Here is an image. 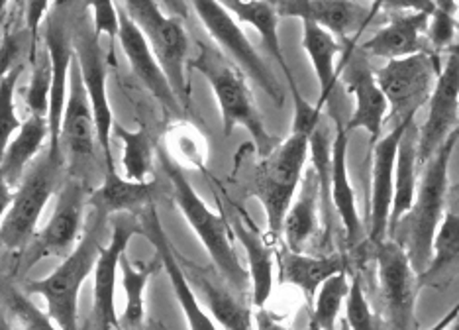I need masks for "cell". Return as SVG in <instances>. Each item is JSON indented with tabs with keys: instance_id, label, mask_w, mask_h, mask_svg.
<instances>
[{
	"instance_id": "4dcf8cb0",
	"label": "cell",
	"mask_w": 459,
	"mask_h": 330,
	"mask_svg": "<svg viewBox=\"0 0 459 330\" xmlns=\"http://www.w3.org/2000/svg\"><path fill=\"white\" fill-rule=\"evenodd\" d=\"M302 49L307 51L320 85V97L316 105L325 109V105L332 97L333 85H336L338 81L336 57L340 56L342 46L336 38L326 32V30H322L320 26L312 22H302Z\"/></svg>"
},
{
	"instance_id": "8992f818",
	"label": "cell",
	"mask_w": 459,
	"mask_h": 330,
	"mask_svg": "<svg viewBox=\"0 0 459 330\" xmlns=\"http://www.w3.org/2000/svg\"><path fill=\"white\" fill-rule=\"evenodd\" d=\"M65 156L41 152L16 185L13 203L0 224V246L22 254L36 236L39 216L64 183Z\"/></svg>"
},
{
	"instance_id": "f907efd6",
	"label": "cell",
	"mask_w": 459,
	"mask_h": 330,
	"mask_svg": "<svg viewBox=\"0 0 459 330\" xmlns=\"http://www.w3.org/2000/svg\"><path fill=\"white\" fill-rule=\"evenodd\" d=\"M0 330H16L13 326V323H10V318H8V315H6L3 307H0Z\"/></svg>"
},
{
	"instance_id": "11a10c76",
	"label": "cell",
	"mask_w": 459,
	"mask_h": 330,
	"mask_svg": "<svg viewBox=\"0 0 459 330\" xmlns=\"http://www.w3.org/2000/svg\"><path fill=\"white\" fill-rule=\"evenodd\" d=\"M446 330H459V325H457V321H454L450 326H447Z\"/></svg>"
},
{
	"instance_id": "b9f144b4",
	"label": "cell",
	"mask_w": 459,
	"mask_h": 330,
	"mask_svg": "<svg viewBox=\"0 0 459 330\" xmlns=\"http://www.w3.org/2000/svg\"><path fill=\"white\" fill-rule=\"evenodd\" d=\"M457 3H436L434 13L428 22V44L434 56H440L442 51L450 49L455 44V28H457Z\"/></svg>"
},
{
	"instance_id": "ab89813d",
	"label": "cell",
	"mask_w": 459,
	"mask_h": 330,
	"mask_svg": "<svg viewBox=\"0 0 459 330\" xmlns=\"http://www.w3.org/2000/svg\"><path fill=\"white\" fill-rule=\"evenodd\" d=\"M24 65L18 64L8 74L0 79V161H3L4 150L8 146L10 138L14 136V132L22 126V120L16 115L14 107V92H16V82L22 75Z\"/></svg>"
},
{
	"instance_id": "484cf974",
	"label": "cell",
	"mask_w": 459,
	"mask_h": 330,
	"mask_svg": "<svg viewBox=\"0 0 459 330\" xmlns=\"http://www.w3.org/2000/svg\"><path fill=\"white\" fill-rule=\"evenodd\" d=\"M348 134L343 126L336 122L332 142V181H330V197L333 213H338L343 232H346V244L350 248L356 246L361 239V219L358 214L356 193L350 183L348 175Z\"/></svg>"
},
{
	"instance_id": "f546056e",
	"label": "cell",
	"mask_w": 459,
	"mask_h": 330,
	"mask_svg": "<svg viewBox=\"0 0 459 330\" xmlns=\"http://www.w3.org/2000/svg\"><path fill=\"white\" fill-rule=\"evenodd\" d=\"M48 138L49 132L46 118L28 117L22 122L16 138L8 142L3 161H0V173H3V178L6 179L10 187H16L20 183L24 171L28 169V165L39 156V152L44 148Z\"/></svg>"
},
{
	"instance_id": "83f0119b",
	"label": "cell",
	"mask_w": 459,
	"mask_h": 330,
	"mask_svg": "<svg viewBox=\"0 0 459 330\" xmlns=\"http://www.w3.org/2000/svg\"><path fill=\"white\" fill-rule=\"evenodd\" d=\"M320 229L318 219V181L315 169L308 168L302 173L295 199L285 214L281 234L285 236V248L290 252H305L307 242Z\"/></svg>"
},
{
	"instance_id": "7dc6e473",
	"label": "cell",
	"mask_w": 459,
	"mask_h": 330,
	"mask_svg": "<svg viewBox=\"0 0 459 330\" xmlns=\"http://www.w3.org/2000/svg\"><path fill=\"white\" fill-rule=\"evenodd\" d=\"M252 323H254V330H290L285 325H281L265 307L255 308V313L252 315Z\"/></svg>"
},
{
	"instance_id": "277c9868",
	"label": "cell",
	"mask_w": 459,
	"mask_h": 330,
	"mask_svg": "<svg viewBox=\"0 0 459 330\" xmlns=\"http://www.w3.org/2000/svg\"><path fill=\"white\" fill-rule=\"evenodd\" d=\"M108 221L107 216L91 211L82 236L64 262L44 280L26 282L24 285L26 293L44 297L46 315L59 330H79V295L87 277L95 270Z\"/></svg>"
},
{
	"instance_id": "816d5d0a",
	"label": "cell",
	"mask_w": 459,
	"mask_h": 330,
	"mask_svg": "<svg viewBox=\"0 0 459 330\" xmlns=\"http://www.w3.org/2000/svg\"><path fill=\"white\" fill-rule=\"evenodd\" d=\"M6 8H8L6 0H0V24H3V18H4V14H6Z\"/></svg>"
},
{
	"instance_id": "603a6c76",
	"label": "cell",
	"mask_w": 459,
	"mask_h": 330,
	"mask_svg": "<svg viewBox=\"0 0 459 330\" xmlns=\"http://www.w3.org/2000/svg\"><path fill=\"white\" fill-rule=\"evenodd\" d=\"M432 13L430 10H412V13L394 14L391 22L365 41L361 49L365 54L385 57L387 61L426 54L428 48L424 46L422 34H426Z\"/></svg>"
},
{
	"instance_id": "2e32d148",
	"label": "cell",
	"mask_w": 459,
	"mask_h": 330,
	"mask_svg": "<svg viewBox=\"0 0 459 330\" xmlns=\"http://www.w3.org/2000/svg\"><path fill=\"white\" fill-rule=\"evenodd\" d=\"M44 48L51 64V89H49V109H48V150L51 153L64 156L59 146V130L69 89V71L73 64V36L67 28L65 18L59 13L51 14L46 22Z\"/></svg>"
},
{
	"instance_id": "ba28073f",
	"label": "cell",
	"mask_w": 459,
	"mask_h": 330,
	"mask_svg": "<svg viewBox=\"0 0 459 330\" xmlns=\"http://www.w3.org/2000/svg\"><path fill=\"white\" fill-rule=\"evenodd\" d=\"M373 260L379 270L385 330H416L420 283L404 248L394 240H383L373 246Z\"/></svg>"
},
{
	"instance_id": "60d3db41",
	"label": "cell",
	"mask_w": 459,
	"mask_h": 330,
	"mask_svg": "<svg viewBox=\"0 0 459 330\" xmlns=\"http://www.w3.org/2000/svg\"><path fill=\"white\" fill-rule=\"evenodd\" d=\"M49 89H51V64L46 48L38 51L32 64V79L26 89V107L30 117H39L48 120L49 109Z\"/></svg>"
},
{
	"instance_id": "30bf717a",
	"label": "cell",
	"mask_w": 459,
	"mask_h": 330,
	"mask_svg": "<svg viewBox=\"0 0 459 330\" xmlns=\"http://www.w3.org/2000/svg\"><path fill=\"white\" fill-rule=\"evenodd\" d=\"M191 6L195 8L196 16L201 18L206 32L232 57L234 65L239 71H244L247 77H252L259 89H264L265 95L273 99L277 107L283 105V87L279 85L275 75L271 74L265 61L259 57L257 49L252 46V41L247 39L244 30L239 28L236 20L230 16L228 10L221 3H216V0H195Z\"/></svg>"
},
{
	"instance_id": "681fc988",
	"label": "cell",
	"mask_w": 459,
	"mask_h": 330,
	"mask_svg": "<svg viewBox=\"0 0 459 330\" xmlns=\"http://www.w3.org/2000/svg\"><path fill=\"white\" fill-rule=\"evenodd\" d=\"M457 313H459V307L455 305V307H452L450 313H446V317H442L440 321H437L434 326H430L428 330H446L454 321H457Z\"/></svg>"
},
{
	"instance_id": "5bb4252c",
	"label": "cell",
	"mask_w": 459,
	"mask_h": 330,
	"mask_svg": "<svg viewBox=\"0 0 459 330\" xmlns=\"http://www.w3.org/2000/svg\"><path fill=\"white\" fill-rule=\"evenodd\" d=\"M135 234H140V222L135 214H117L112 221V236L107 246L100 248L95 270V297H92V313L99 330H118V315L114 291H117V274L122 256Z\"/></svg>"
},
{
	"instance_id": "7c38bea8",
	"label": "cell",
	"mask_w": 459,
	"mask_h": 330,
	"mask_svg": "<svg viewBox=\"0 0 459 330\" xmlns=\"http://www.w3.org/2000/svg\"><path fill=\"white\" fill-rule=\"evenodd\" d=\"M73 54H75V61L79 65V74L82 87H85L92 120H95L97 130V143L102 152L104 168H114L112 158V124L114 115L108 100L107 91V59H104L100 41L95 36V32L89 28L77 30V34L73 36Z\"/></svg>"
},
{
	"instance_id": "e575fe53",
	"label": "cell",
	"mask_w": 459,
	"mask_h": 330,
	"mask_svg": "<svg viewBox=\"0 0 459 330\" xmlns=\"http://www.w3.org/2000/svg\"><path fill=\"white\" fill-rule=\"evenodd\" d=\"M161 267V262L155 257L152 264H134L126 254L120 260L122 285L126 293L124 313L118 317V330H142L145 325V285L150 283L152 275Z\"/></svg>"
},
{
	"instance_id": "f5cc1de1",
	"label": "cell",
	"mask_w": 459,
	"mask_h": 330,
	"mask_svg": "<svg viewBox=\"0 0 459 330\" xmlns=\"http://www.w3.org/2000/svg\"><path fill=\"white\" fill-rule=\"evenodd\" d=\"M336 330H350V326H348V323H346V318H342L340 325L336 326Z\"/></svg>"
},
{
	"instance_id": "52a82bcc",
	"label": "cell",
	"mask_w": 459,
	"mask_h": 330,
	"mask_svg": "<svg viewBox=\"0 0 459 330\" xmlns=\"http://www.w3.org/2000/svg\"><path fill=\"white\" fill-rule=\"evenodd\" d=\"M122 8L140 28L152 54L161 67L163 75L169 82L173 95L186 109L191 100L189 81H186V61H189V38L183 28L181 18L165 16L160 4L153 0H128Z\"/></svg>"
},
{
	"instance_id": "44dd1931",
	"label": "cell",
	"mask_w": 459,
	"mask_h": 330,
	"mask_svg": "<svg viewBox=\"0 0 459 330\" xmlns=\"http://www.w3.org/2000/svg\"><path fill=\"white\" fill-rule=\"evenodd\" d=\"M230 229H232L236 239L242 242L247 256L246 270L249 275V289H252V305L255 308H262L269 301L271 291H273L275 248L265 240V236L259 232L252 216L239 204H234Z\"/></svg>"
},
{
	"instance_id": "7bdbcfd3",
	"label": "cell",
	"mask_w": 459,
	"mask_h": 330,
	"mask_svg": "<svg viewBox=\"0 0 459 330\" xmlns=\"http://www.w3.org/2000/svg\"><path fill=\"white\" fill-rule=\"evenodd\" d=\"M346 323L350 330H385L383 318L373 313V308L365 297L361 275H353L350 283V293L346 297Z\"/></svg>"
},
{
	"instance_id": "8fae6325",
	"label": "cell",
	"mask_w": 459,
	"mask_h": 330,
	"mask_svg": "<svg viewBox=\"0 0 459 330\" xmlns=\"http://www.w3.org/2000/svg\"><path fill=\"white\" fill-rule=\"evenodd\" d=\"M440 69V56H434L432 51L387 61L375 74V81L389 102L391 117L414 118L430 99Z\"/></svg>"
},
{
	"instance_id": "4316f807",
	"label": "cell",
	"mask_w": 459,
	"mask_h": 330,
	"mask_svg": "<svg viewBox=\"0 0 459 330\" xmlns=\"http://www.w3.org/2000/svg\"><path fill=\"white\" fill-rule=\"evenodd\" d=\"M155 193H158L155 181H128L117 173V168H112L104 169L102 185L89 195L87 206L107 219L117 214H134L143 206L153 204Z\"/></svg>"
},
{
	"instance_id": "7a4b0ae2",
	"label": "cell",
	"mask_w": 459,
	"mask_h": 330,
	"mask_svg": "<svg viewBox=\"0 0 459 330\" xmlns=\"http://www.w3.org/2000/svg\"><path fill=\"white\" fill-rule=\"evenodd\" d=\"M158 160L171 183L177 206L181 209L193 232L201 239L208 256L212 257L216 272L239 297H246L249 293V275L236 254L232 229H230L224 213H214L208 209L201 195L193 189L189 179L185 178L181 165H177L163 150L158 152Z\"/></svg>"
},
{
	"instance_id": "5b68a950",
	"label": "cell",
	"mask_w": 459,
	"mask_h": 330,
	"mask_svg": "<svg viewBox=\"0 0 459 330\" xmlns=\"http://www.w3.org/2000/svg\"><path fill=\"white\" fill-rule=\"evenodd\" d=\"M189 67L198 71L212 87L218 109H221L222 132L226 138L232 136L236 126H244L249 136L254 138L255 150L262 158L279 146V140L271 136L265 128L242 71L232 61H228L221 49L198 39V56L189 61Z\"/></svg>"
},
{
	"instance_id": "3957f363",
	"label": "cell",
	"mask_w": 459,
	"mask_h": 330,
	"mask_svg": "<svg viewBox=\"0 0 459 330\" xmlns=\"http://www.w3.org/2000/svg\"><path fill=\"white\" fill-rule=\"evenodd\" d=\"M457 136V130L452 132L434 156L422 165V178L416 185L414 203L409 214L396 226V230L404 226V242L399 244L404 248L412 270L419 275L430 262L434 234L442 222L447 199H450V178H447V173H450V161L454 158Z\"/></svg>"
},
{
	"instance_id": "c3c4849f",
	"label": "cell",
	"mask_w": 459,
	"mask_h": 330,
	"mask_svg": "<svg viewBox=\"0 0 459 330\" xmlns=\"http://www.w3.org/2000/svg\"><path fill=\"white\" fill-rule=\"evenodd\" d=\"M13 187H10L6 179L3 178V173H0V224H3L4 214L10 209V203H13Z\"/></svg>"
},
{
	"instance_id": "d4e9b609",
	"label": "cell",
	"mask_w": 459,
	"mask_h": 330,
	"mask_svg": "<svg viewBox=\"0 0 459 330\" xmlns=\"http://www.w3.org/2000/svg\"><path fill=\"white\" fill-rule=\"evenodd\" d=\"M277 262L281 283L300 289L308 305L315 301L316 291L328 277L348 272V257L343 254L308 256L305 252L297 254L283 248V250L277 252Z\"/></svg>"
},
{
	"instance_id": "836d02e7",
	"label": "cell",
	"mask_w": 459,
	"mask_h": 330,
	"mask_svg": "<svg viewBox=\"0 0 459 330\" xmlns=\"http://www.w3.org/2000/svg\"><path fill=\"white\" fill-rule=\"evenodd\" d=\"M226 10H230L239 22H246L254 26L259 36H262L264 44L271 56L275 57L281 71H283L285 77H293L287 61L283 57V51H281V41H279V16L273 3H265V0H226L221 3Z\"/></svg>"
},
{
	"instance_id": "ffe728a7",
	"label": "cell",
	"mask_w": 459,
	"mask_h": 330,
	"mask_svg": "<svg viewBox=\"0 0 459 330\" xmlns=\"http://www.w3.org/2000/svg\"><path fill=\"white\" fill-rule=\"evenodd\" d=\"M117 6H118V22H120L118 41L122 46L124 56L128 57V64L135 74V77L142 81V85L148 89L167 110L173 112L177 117L183 115L185 109L173 95L169 82H167L161 67L158 65V61H155L148 41H145L143 34L140 32V28L132 22V18L126 14V10L122 8V4H117Z\"/></svg>"
},
{
	"instance_id": "9c48e42d",
	"label": "cell",
	"mask_w": 459,
	"mask_h": 330,
	"mask_svg": "<svg viewBox=\"0 0 459 330\" xmlns=\"http://www.w3.org/2000/svg\"><path fill=\"white\" fill-rule=\"evenodd\" d=\"M87 199L89 191L82 179L69 178L61 183L54 214H51L44 229L36 232L26 250L20 254L24 272L32 270L44 257H65L71 254L79 242L82 226H85Z\"/></svg>"
},
{
	"instance_id": "cb8c5ba5",
	"label": "cell",
	"mask_w": 459,
	"mask_h": 330,
	"mask_svg": "<svg viewBox=\"0 0 459 330\" xmlns=\"http://www.w3.org/2000/svg\"><path fill=\"white\" fill-rule=\"evenodd\" d=\"M277 16L300 18L326 30L336 39H346L363 22V10L346 0H279Z\"/></svg>"
},
{
	"instance_id": "db71d44e",
	"label": "cell",
	"mask_w": 459,
	"mask_h": 330,
	"mask_svg": "<svg viewBox=\"0 0 459 330\" xmlns=\"http://www.w3.org/2000/svg\"><path fill=\"white\" fill-rule=\"evenodd\" d=\"M308 330H320V326H318L316 323L310 321V323H308Z\"/></svg>"
},
{
	"instance_id": "d590c367",
	"label": "cell",
	"mask_w": 459,
	"mask_h": 330,
	"mask_svg": "<svg viewBox=\"0 0 459 330\" xmlns=\"http://www.w3.org/2000/svg\"><path fill=\"white\" fill-rule=\"evenodd\" d=\"M112 134L122 142V168L124 179L145 183L148 175L153 171V143L145 126L138 130H126L118 122L112 124Z\"/></svg>"
},
{
	"instance_id": "f6af8a7d",
	"label": "cell",
	"mask_w": 459,
	"mask_h": 330,
	"mask_svg": "<svg viewBox=\"0 0 459 330\" xmlns=\"http://www.w3.org/2000/svg\"><path fill=\"white\" fill-rule=\"evenodd\" d=\"M51 3H46V0H34V3H26L24 4V14H26V28L30 32V61L34 64V59L38 56V32H39V24L41 20L46 18L48 8Z\"/></svg>"
},
{
	"instance_id": "d6986e66",
	"label": "cell",
	"mask_w": 459,
	"mask_h": 330,
	"mask_svg": "<svg viewBox=\"0 0 459 330\" xmlns=\"http://www.w3.org/2000/svg\"><path fill=\"white\" fill-rule=\"evenodd\" d=\"M59 146H61V152L65 148L71 161L91 160L92 153H95V148L99 146L95 120H92L91 105H89L85 87H82L75 57H73L71 71H69V89H67L64 118H61Z\"/></svg>"
},
{
	"instance_id": "ee69618b",
	"label": "cell",
	"mask_w": 459,
	"mask_h": 330,
	"mask_svg": "<svg viewBox=\"0 0 459 330\" xmlns=\"http://www.w3.org/2000/svg\"><path fill=\"white\" fill-rule=\"evenodd\" d=\"M91 13H92V32L97 38L100 34H107L110 38V44L118 38V6L110 3V0H97V3H91Z\"/></svg>"
},
{
	"instance_id": "6da1fadb",
	"label": "cell",
	"mask_w": 459,
	"mask_h": 330,
	"mask_svg": "<svg viewBox=\"0 0 459 330\" xmlns=\"http://www.w3.org/2000/svg\"><path fill=\"white\" fill-rule=\"evenodd\" d=\"M290 95L295 102L293 134L279 146L255 163L252 181V195L264 204L267 216V230L273 239H279L283 229L285 214L295 199L299 183L305 173L308 158V138L320 117L325 115L322 107L308 105L295 82V77L287 79Z\"/></svg>"
},
{
	"instance_id": "ac0fdd59",
	"label": "cell",
	"mask_w": 459,
	"mask_h": 330,
	"mask_svg": "<svg viewBox=\"0 0 459 330\" xmlns=\"http://www.w3.org/2000/svg\"><path fill=\"white\" fill-rule=\"evenodd\" d=\"M177 262H179L186 282L203 297L204 307L212 313L218 325H222L226 330H254V313L244 301L246 297H239L222 280L221 274L214 277V274L208 272L206 267L193 265L179 254H177Z\"/></svg>"
},
{
	"instance_id": "74e56055",
	"label": "cell",
	"mask_w": 459,
	"mask_h": 330,
	"mask_svg": "<svg viewBox=\"0 0 459 330\" xmlns=\"http://www.w3.org/2000/svg\"><path fill=\"white\" fill-rule=\"evenodd\" d=\"M350 293L348 272H340L320 285V289L312 301V317L310 321L316 323L320 330H336L338 315L342 311L346 297Z\"/></svg>"
},
{
	"instance_id": "1f68e13d",
	"label": "cell",
	"mask_w": 459,
	"mask_h": 330,
	"mask_svg": "<svg viewBox=\"0 0 459 330\" xmlns=\"http://www.w3.org/2000/svg\"><path fill=\"white\" fill-rule=\"evenodd\" d=\"M450 206H446V213L442 216V222L437 226L432 240V256L428 262L426 270L419 275V283L432 285L436 280H440L444 274H447L455 267L459 260V214H457V191L454 187Z\"/></svg>"
},
{
	"instance_id": "4fadbf2b",
	"label": "cell",
	"mask_w": 459,
	"mask_h": 330,
	"mask_svg": "<svg viewBox=\"0 0 459 330\" xmlns=\"http://www.w3.org/2000/svg\"><path fill=\"white\" fill-rule=\"evenodd\" d=\"M426 122L416 138V161L419 168L430 160L437 148L457 130V109H459V54L457 46L450 49L444 67L436 77L432 95L428 99Z\"/></svg>"
},
{
	"instance_id": "f1b7e54d",
	"label": "cell",
	"mask_w": 459,
	"mask_h": 330,
	"mask_svg": "<svg viewBox=\"0 0 459 330\" xmlns=\"http://www.w3.org/2000/svg\"><path fill=\"white\" fill-rule=\"evenodd\" d=\"M416 138H419V132H416V128L411 122L399 142V150H396V160H394L393 201H391L389 226H387V236H391V240L394 239L396 226H399V222L406 214H409L411 206L414 203L416 171H419V161H416Z\"/></svg>"
},
{
	"instance_id": "8d00e7d4",
	"label": "cell",
	"mask_w": 459,
	"mask_h": 330,
	"mask_svg": "<svg viewBox=\"0 0 459 330\" xmlns=\"http://www.w3.org/2000/svg\"><path fill=\"white\" fill-rule=\"evenodd\" d=\"M177 165H191L196 169H204V163L208 158L206 142L201 132H198L193 124L179 122L167 132L165 138V150Z\"/></svg>"
},
{
	"instance_id": "7402d4cb",
	"label": "cell",
	"mask_w": 459,
	"mask_h": 330,
	"mask_svg": "<svg viewBox=\"0 0 459 330\" xmlns=\"http://www.w3.org/2000/svg\"><path fill=\"white\" fill-rule=\"evenodd\" d=\"M343 82H346L348 92L356 97V110L343 126V132L350 136V132L363 128L375 143L381 138L383 124L389 117V102L375 81V74L363 61H353L343 74Z\"/></svg>"
},
{
	"instance_id": "9a60e30c",
	"label": "cell",
	"mask_w": 459,
	"mask_h": 330,
	"mask_svg": "<svg viewBox=\"0 0 459 330\" xmlns=\"http://www.w3.org/2000/svg\"><path fill=\"white\" fill-rule=\"evenodd\" d=\"M135 216H138L140 222V234L153 244L161 267H165L167 275H169L173 293L177 297V301L181 303L189 330H218L216 323L212 321L211 315L204 311V307L195 295V289L186 282L181 265L177 262V252L173 250L169 239H167L158 211H155V204L143 206L142 211L135 213Z\"/></svg>"
},
{
	"instance_id": "e0dca14e",
	"label": "cell",
	"mask_w": 459,
	"mask_h": 330,
	"mask_svg": "<svg viewBox=\"0 0 459 330\" xmlns=\"http://www.w3.org/2000/svg\"><path fill=\"white\" fill-rule=\"evenodd\" d=\"M414 118L399 120V124L373 143V169H371V230L369 244L375 246L387 240L389 213L393 201V178H394V160L399 142L404 130Z\"/></svg>"
},
{
	"instance_id": "bcb514c9",
	"label": "cell",
	"mask_w": 459,
	"mask_h": 330,
	"mask_svg": "<svg viewBox=\"0 0 459 330\" xmlns=\"http://www.w3.org/2000/svg\"><path fill=\"white\" fill-rule=\"evenodd\" d=\"M18 51H20L18 41L13 36H6L3 46H0V79H3L8 71L14 67V59L18 57Z\"/></svg>"
},
{
	"instance_id": "d6a6232c",
	"label": "cell",
	"mask_w": 459,
	"mask_h": 330,
	"mask_svg": "<svg viewBox=\"0 0 459 330\" xmlns=\"http://www.w3.org/2000/svg\"><path fill=\"white\" fill-rule=\"evenodd\" d=\"M332 142H333V130L328 124V117L322 115L312 128L308 138V153L312 158V169H315L316 181H318V209L322 214V224H325V242H328L332 224H333V206L330 197V181H332Z\"/></svg>"
},
{
	"instance_id": "f35d334b",
	"label": "cell",
	"mask_w": 459,
	"mask_h": 330,
	"mask_svg": "<svg viewBox=\"0 0 459 330\" xmlns=\"http://www.w3.org/2000/svg\"><path fill=\"white\" fill-rule=\"evenodd\" d=\"M0 307L20 325V330H59L51 318L30 301L26 293L0 275Z\"/></svg>"
}]
</instances>
